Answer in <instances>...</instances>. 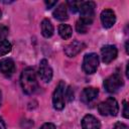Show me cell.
Returning <instances> with one entry per match:
<instances>
[{"label":"cell","instance_id":"obj_15","mask_svg":"<svg viewBox=\"0 0 129 129\" xmlns=\"http://www.w3.org/2000/svg\"><path fill=\"white\" fill-rule=\"evenodd\" d=\"M40 26H41V33L44 37L48 38V37L52 36V34H53V25H52V23L50 22L49 19H43L41 21Z\"/></svg>","mask_w":129,"mask_h":129},{"label":"cell","instance_id":"obj_13","mask_svg":"<svg viewBox=\"0 0 129 129\" xmlns=\"http://www.w3.org/2000/svg\"><path fill=\"white\" fill-rule=\"evenodd\" d=\"M98 94H99V91L96 88H93V87L85 88L83 90V92H82L81 100L84 103H90V102H92L93 100L96 99V97L98 96Z\"/></svg>","mask_w":129,"mask_h":129},{"label":"cell","instance_id":"obj_10","mask_svg":"<svg viewBox=\"0 0 129 129\" xmlns=\"http://www.w3.org/2000/svg\"><path fill=\"white\" fill-rule=\"evenodd\" d=\"M101 22L105 28L112 27L116 22V15L115 12L111 9H105L101 12Z\"/></svg>","mask_w":129,"mask_h":129},{"label":"cell","instance_id":"obj_12","mask_svg":"<svg viewBox=\"0 0 129 129\" xmlns=\"http://www.w3.org/2000/svg\"><path fill=\"white\" fill-rule=\"evenodd\" d=\"M83 129H101V124L99 120L93 115H86L82 120Z\"/></svg>","mask_w":129,"mask_h":129},{"label":"cell","instance_id":"obj_19","mask_svg":"<svg viewBox=\"0 0 129 129\" xmlns=\"http://www.w3.org/2000/svg\"><path fill=\"white\" fill-rule=\"evenodd\" d=\"M88 25L87 24H85L83 21H81V20H78L77 21V24H76V28H77V31L79 32V33H86L87 32V30H88Z\"/></svg>","mask_w":129,"mask_h":129},{"label":"cell","instance_id":"obj_20","mask_svg":"<svg viewBox=\"0 0 129 129\" xmlns=\"http://www.w3.org/2000/svg\"><path fill=\"white\" fill-rule=\"evenodd\" d=\"M8 34V28L5 25H0V41L5 40Z\"/></svg>","mask_w":129,"mask_h":129},{"label":"cell","instance_id":"obj_23","mask_svg":"<svg viewBox=\"0 0 129 129\" xmlns=\"http://www.w3.org/2000/svg\"><path fill=\"white\" fill-rule=\"evenodd\" d=\"M40 129H55V126L52 124V123H44Z\"/></svg>","mask_w":129,"mask_h":129},{"label":"cell","instance_id":"obj_25","mask_svg":"<svg viewBox=\"0 0 129 129\" xmlns=\"http://www.w3.org/2000/svg\"><path fill=\"white\" fill-rule=\"evenodd\" d=\"M44 3H45V5H46V8L49 9V8L53 7V6L56 4V1H45Z\"/></svg>","mask_w":129,"mask_h":129},{"label":"cell","instance_id":"obj_5","mask_svg":"<svg viewBox=\"0 0 129 129\" xmlns=\"http://www.w3.org/2000/svg\"><path fill=\"white\" fill-rule=\"evenodd\" d=\"M99 67V56L92 52V53H88L84 56V60H83V70L86 74L91 75L94 74L97 69Z\"/></svg>","mask_w":129,"mask_h":129},{"label":"cell","instance_id":"obj_11","mask_svg":"<svg viewBox=\"0 0 129 129\" xmlns=\"http://www.w3.org/2000/svg\"><path fill=\"white\" fill-rule=\"evenodd\" d=\"M0 72L6 76L10 77L15 72V63L11 58H4L0 60Z\"/></svg>","mask_w":129,"mask_h":129},{"label":"cell","instance_id":"obj_17","mask_svg":"<svg viewBox=\"0 0 129 129\" xmlns=\"http://www.w3.org/2000/svg\"><path fill=\"white\" fill-rule=\"evenodd\" d=\"M12 49V45L8 40H2L0 41V56L7 54Z\"/></svg>","mask_w":129,"mask_h":129},{"label":"cell","instance_id":"obj_21","mask_svg":"<svg viewBox=\"0 0 129 129\" xmlns=\"http://www.w3.org/2000/svg\"><path fill=\"white\" fill-rule=\"evenodd\" d=\"M66 97H67V100L69 101V102H71V101H73L74 100V92H73V89L71 88V87H69L68 89H67V91H66Z\"/></svg>","mask_w":129,"mask_h":129},{"label":"cell","instance_id":"obj_7","mask_svg":"<svg viewBox=\"0 0 129 129\" xmlns=\"http://www.w3.org/2000/svg\"><path fill=\"white\" fill-rule=\"evenodd\" d=\"M117 54H118V50H117L115 45L107 44L101 48L102 59L105 63H109V62L113 61L117 57Z\"/></svg>","mask_w":129,"mask_h":129},{"label":"cell","instance_id":"obj_3","mask_svg":"<svg viewBox=\"0 0 129 129\" xmlns=\"http://www.w3.org/2000/svg\"><path fill=\"white\" fill-rule=\"evenodd\" d=\"M95 8H96V4L94 2H92V1L83 2L82 6H81V9H80L81 18H80V20L83 21L88 26L90 24H92V22L94 20Z\"/></svg>","mask_w":129,"mask_h":129},{"label":"cell","instance_id":"obj_22","mask_svg":"<svg viewBox=\"0 0 129 129\" xmlns=\"http://www.w3.org/2000/svg\"><path fill=\"white\" fill-rule=\"evenodd\" d=\"M113 129H128V127H127V125H125L124 123L117 122V123H115Z\"/></svg>","mask_w":129,"mask_h":129},{"label":"cell","instance_id":"obj_27","mask_svg":"<svg viewBox=\"0 0 129 129\" xmlns=\"http://www.w3.org/2000/svg\"><path fill=\"white\" fill-rule=\"evenodd\" d=\"M1 101H2V93L0 91V105H1Z\"/></svg>","mask_w":129,"mask_h":129},{"label":"cell","instance_id":"obj_4","mask_svg":"<svg viewBox=\"0 0 129 129\" xmlns=\"http://www.w3.org/2000/svg\"><path fill=\"white\" fill-rule=\"evenodd\" d=\"M123 86V79L119 74H113L104 81V87L108 93H117Z\"/></svg>","mask_w":129,"mask_h":129},{"label":"cell","instance_id":"obj_26","mask_svg":"<svg viewBox=\"0 0 129 129\" xmlns=\"http://www.w3.org/2000/svg\"><path fill=\"white\" fill-rule=\"evenodd\" d=\"M0 129H5V123L2 119V117H0Z\"/></svg>","mask_w":129,"mask_h":129},{"label":"cell","instance_id":"obj_24","mask_svg":"<svg viewBox=\"0 0 129 129\" xmlns=\"http://www.w3.org/2000/svg\"><path fill=\"white\" fill-rule=\"evenodd\" d=\"M123 116L125 118H128L129 115H128V105H127V102L124 101V109H123Z\"/></svg>","mask_w":129,"mask_h":129},{"label":"cell","instance_id":"obj_28","mask_svg":"<svg viewBox=\"0 0 129 129\" xmlns=\"http://www.w3.org/2000/svg\"><path fill=\"white\" fill-rule=\"evenodd\" d=\"M1 15H2V12H1V10H0V18H1Z\"/></svg>","mask_w":129,"mask_h":129},{"label":"cell","instance_id":"obj_9","mask_svg":"<svg viewBox=\"0 0 129 129\" xmlns=\"http://www.w3.org/2000/svg\"><path fill=\"white\" fill-rule=\"evenodd\" d=\"M38 75L40 77V79L45 82V83H48L50 82L51 78H52V70L51 68L49 67L48 62L46 59H42L40 60V63H39V70H38Z\"/></svg>","mask_w":129,"mask_h":129},{"label":"cell","instance_id":"obj_1","mask_svg":"<svg viewBox=\"0 0 129 129\" xmlns=\"http://www.w3.org/2000/svg\"><path fill=\"white\" fill-rule=\"evenodd\" d=\"M20 85L23 92L27 95L33 94L38 88L35 72L32 68H26L22 71L20 76Z\"/></svg>","mask_w":129,"mask_h":129},{"label":"cell","instance_id":"obj_2","mask_svg":"<svg viewBox=\"0 0 129 129\" xmlns=\"http://www.w3.org/2000/svg\"><path fill=\"white\" fill-rule=\"evenodd\" d=\"M98 111L103 116H116L119 112V106L114 98H108L99 104Z\"/></svg>","mask_w":129,"mask_h":129},{"label":"cell","instance_id":"obj_6","mask_svg":"<svg viewBox=\"0 0 129 129\" xmlns=\"http://www.w3.org/2000/svg\"><path fill=\"white\" fill-rule=\"evenodd\" d=\"M52 105L56 110H61L64 107V83L60 81L52 95Z\"/></svg>","mask_w":129,"mask_h":129},{"label":"cell","instance_id":"obj_8","mask_svg":"<svg viewBox=\"0 0 129 129\" xmlns=\"http://www.w3.org/2000/svg\"><path fill=\"white\" fill-rule=\"evenodd\" d=\"M85 47H86V44L84 42L74 40L73 42H71L64 46V53L69 57H74L77 54H79Z\"/></svg>","mask_w":129,"mask_h":129},{"label":"cell","instance_id":"obj_14","mask_svg":"<svg viewBox=\"0 0 129 129\" xmlns=\"http://www.w3.org/2000/svg\"><path fill=\"white\" fill-rule=\"evenodd\" d=\"M53 17L59 21H64L69 18V14H68V7L66 3H61L59 4L53 11Z\"/></svg>","mask_w":129,"mask_h":129},{"label":"cell","instance_id":"obj_18","mask_svg":"<svg viewBox=\"0 0 129 129\" xmlns=\"http://www.w3.org/2000/svg\"><path fill=\"white\" fill-rule=\"evenodd\" d=\"M66 4H67V7L70 8V10L73 13H76V12L80 11L81 6L83 4V1H75V0H73V1H68Z\"/></svg>","mask_w":129,"mask_h":129},{"label":"cell","instance_id":"obj_16","mask_svg":"<svg viewBox=\"0 0 129 129\" xmlns=\"http://www.w3.org/2000/svg\"><path fill=\"white\" fill-rule=\"evenodd\" d=\"M73 29L69 24H60L58 26V34L63 39H69L72 36Z\"/></svg>","mask_w":129,"mask_h":129}]
</instances>
